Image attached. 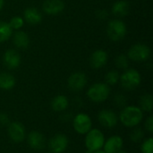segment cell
Instances as JSON below:
<instances>
[{"label":"cell","mask_w":153,"mask_h":153,"mask_svg":"<svg viewBox=\"0 0 153 153\" xmlns=\"http://www.w3.org/2000/svg\"><path fill=\"white\" fill-rule=\"evenodd\" d=\"M143 118V111L137 106H126L125 107L118 117L120 122L129 128L136 127Z\"/></svg>","instance_id":"6da1fadb"},{"label":"cell","mask_w":153,"mask_h":153,"mask_svg":"<svg viewBox=\"0 0 153 153\" xmlns=\"http://www.w3.org/2000/svg\"><path fill=\"white\" fill-rule=\"evenodd\" d=\"M105 136L100 129H91L85 134V147L87 153L100 151L105 143Z\"/></svg>","instance_id":"7a4b0ae2"},{"label":"cell","mask_w":153,"mask_h":153,"mask_svg":"<svg viewBox=\"0 0 153 153\" xmlns=\"http://www.w3.org/2000/svg\"><path fill=\"white\" fill-rule=\"evenodd\" d=\"M110 94V88L107 83L103 82H97L91 85L88 91L87 96L89 99L96 103L105 101Z\"/></svg>","instance_id":"3957f363"},{"label":"cell","mask_w":153,"mask_h":153,"mask_svg":"<svg viewBox=\"0 0 153 153\" xmlns=\"http://www.w3.org/2000/svg\"><path fill=\"white\" fill-rule=\"evenodd\" d=\"M121 85L127 91H132L137 88L141 83V74L135 69L126 70L119 77Z\"/></svg>","instance_id":"277c9868"},{"label":"cell","mask_w":153,"mask_h":153,"mask_svg":"<svg viewBox=\"0 0 153 153\" xmlns=\"http://www.w3.org/2000/svg\"><path fill=\"white\" fill-rule=\"evenodd\" d=\"M107 32L109 39L113 41H118L124 39L126 35V25L121 20H112L108 22Z\"/></svg>","instance_id":"5b68a950"},{"label":"cell","mask_w":153,"mask_h":153,"mask_svg":"<svg viewBox=\"0 0 153 153\" xmlns=\"http://www.w3.org/2000/svg\"><path fill=\"white\" fill-rule=\"evenodd\" d=\"M73 126L77 134L83 135L91 129L92 121L89 115L85 113H79L73 119Z\"/></svg>","instance_id":"8992f818"},{"label":"cell","mask_w":153,"mask_h":153,"mask_svg":"<svg viewBox=\"0 0 153 153\" xmlns=\"http://www.w3.org/2000/svg\"><path fill=\"white\" fill-rule=\"evenodd\" d=\"M150 55H151L150 48L147 45L142 43H137L134 45L128 51L129 58L137 62L147 60Z\"/></svg>","instance_id":"52a82bcc"},{"label":"cell","mask_w":153,"mask_h":153,"mask_svg":"<svg viewBox=\"0 0 153 153\" xmlns=\"http://www.w3.org/2000/svg\"><path fill=\"white\" fill-rule=\"evenodd\" d=\"M68 138L63 134L54 135L48 142V148L52 153H63L68 147Z\"/></svg>","instance_id":"ba28073f"},{"label":"cell","mask_w":153,"mask_h":153,"mask_svg":"<svg viewBox=\"0 0 153 153\" xmlns=\"http://www.w3.org/2000/svg\"><path fill=\"white\" fill-rule=\"evenodd\" d=\"M7 133L10 139L16 143H22L26 136L25 128L23 125L20 122L9 123L7 126Z\"/></svg>","instance_id":"9c48e42d"},{"label":"cell","mask_w":153,"mask_h":153,"mask_svg":"<svg viewBox=\"0 0 153 153\" xmlns=\"http://www.w3.org/2000/svg\"><path fill=\"white\" fill-rule=\"evenodd\" d=\"M100 124L106 128H114L118 122L117 115L110 109H102L98 114Z\"/></svg>","instance_id":"30bf717a"},{"label":"cell","mask_w":153,"mask_h":153,"mask_svg":"<svg viewBox=\"0 0 153 153\" xmlns=\"http://www.w3.org/2000/svg\"><path fill=\"white\" fill-rule=\"evenodd\" d=\"M87 83V76L82 72H76L70 75L67 81L68 87L73 91H82Z\"/></svg>","instance_id":"8fae6325"},{"label":"cell","mask_w":153,"mask_h":153,"mask_svg":"<svg viewBox=\"0 0 153 153\" xmlns=\"http://www.w3.org/2000/svg\"><path fill=\"white\" fill-rule=\"evenodd\" d=\"M124 145L123 138L119 135H113L108 139L105 140L103 145V152L105 153H117L119 152Z\"/></svg>","instance_id":"7c38bea8"},{"label":"cell","mask_w":153,"mask_h":153,"mask_svg":"<svg viewBox=\"0 0 153 153\" xmlns=\"http://www.w3.org/2000/svg\"><path fill=\"white\" fill-rule=\"evenodd\" d=\"M27 142L29 146L35 151L43 150L46 143L44 135L38 131H31L30 133H29L27 137Z\"/></svg>","instance_id":"4fadbf2b"},{"label":"cell","mask_w":153,"mask_h":153,"mask_svg":"<svg viewBox=\"0 0 153 153\" xmlns=\"http://www.w3.org/2000/svg\"><path fill=\"white\" fill-rule=\"evenodd\" d=\"M65 8V4L62 0H45L42 4L43 11L50 15L60 13Z\"/></svg>","instance_id":"5bb4252c"},{"label":"cell","mask_w":153,"mask_h":153,"mask_svg":"<svg viewBox=\"0 0 153 153\" xmlns=\"http://www.w3.org/2000/svg\"><path fill=\"white\" fill-rule=\"evenodd\" d=\"M4 64L8 69H15L21 64L20 54L14 49H8L4 54Z\"/></svg>","instance_id":"9a60e30c"},{"label":"cell","mask_w":153,"mask_h":153,"mask_svg":"<svg viewBox=\"0 0 153 153\" xmlns=\"http://www.w3.org/2000/svg\"><path fill=\"white\" fill-rule=\"evenodd\" d=\"M107 61H108V54L106 51H104L102 49H98V50L94 51L90 58L91 65V67H93L95 69H99V68H101L102 66H104L106 65Z\"/></svg>","instance_id":"2e32d148"},{"label":"cell","mask_w":153,"mask_h":153,"mask_svg":"<svg viewBox=\"0 0 153 153\" xmlns=\"http://www.w3.org/2000/svg\"><path fill=\"white\" fill-rule=\"evenodd\" d=\"M23 14H24L25 21L28 23L32 24V25H35V24L39 23L41 22V20H42L41 13L35 7H29V8H27L24 11Z\"/></svg>","instance_id":"e0dca14e"},{"label":"cell","mask_w":153,"mask_h":153,"mask_svg":"<svg viewBox=\"0 0 153 153\" xmlns=\"http://www.w3.org/2000/svg\"><path fill=\"white\" fill-rule=\"evenodd\" d=\"M69 106V100L65 95H57L51 101V108L56 112L65 111Z\"/></svg>","instance_id":"ac0fdd59"},{"label":"cell","mask_w":153,"mask_h":153,"mask_svg":"<svg viewBox=\"0 0 153 153\" xmlns=\"http://www.w3.org/2000/svg\"><path fill=\"white\" fill-rule=\"evenodd\" d=\"M13 44L16 48H22V49L27 48L29 44H30L29 36L24 31H17L16 33H14L13 38Z\"/></svg>","instance_id":"d6986e66"},{"label":"cell","mask_w":153,"mask_h":153,"mask_svg":"<svg viewBox=\"0 0 153 153\" xmlns=\"http://www.w3.org/2000/svg\"><path fill=\"white\" fill-rule=\"evenodd\" d=\"M130 10L129 3L126 0H119L113 4L112 12L115 15L119 17H124L128 14Z\"/></svg>","instance_id":"ffe728a7"},{"label":"cell","mask_w":153,"mask_h":153,"mask_svg":"<svg viewBox=\"0 0 153 153\" xmlns=\"http://www.w3.org/2000/svg\"><path fill=\"white\" fill-rule=\"evenodd\" d=\"M15 85V78L8 73L0 74V89L9 91Z\"/></svg>","instance_id":"44dd1931"},{"label":"cell","mask_w":153,"mask_h":153,"mask_svg":"<svg viewBox=\"0 0 153 153\" xmlns=\"http://www.w3.org/2000/svg\"><path fill=\"white\" fill-rule=\"evenodd\" d=\"M140 108L143 111L152 112L153 108V99L151 94H144L140 98L139 100Z\"/></svg>","instance_id":"7402d4cb"},{"label":"cell","mask_w":153,"mask_h":153,"mask_svg":"<svg viewBox=\"0 0 153 153\" xmlns=\"http://www.w3.org/2000/svg\"><path fill=\"white\" fill-rule=\"evenodd\" d=\"M12 35V28L9 23L5 22H0V43L6 41Z\"/></svg>","instance_id":"603a6c76"},{"label":"cell","mask_w":153,"mask_h":153,"mask_svg":"<svg viewBox=\"0 0 153 153\" xmlns=\"http://www.w3.org/2000/svg\"><path fill=\"white\" fill-rule=\"evenodd\" d=\"M144 137V132L140 127H135L130 134V139L134 143H141Z\"/></svg>","instance_id":"cb8c5ba5"},{"label":"cell","mask_w":153,"mask_h":153,"mask_svg":"<svg viewBox=\"0 0 153 153\" xmlns=\"http://www.w3.org/2000/svg\"><path fill=\"white\" fill-rule=\"evenodd\" d=\"M106 82L107 84L109 86V85H115L117 83V82L119 81V74L118 72L113 70V71H110L106 75Z\"/></svg>","instance_id":"d4e9b609"},{"label":"cell","mask_w":153,"mask_h":153,"mask_svg":"<svg viewBox=\"0 0 153 153\" xmlns=\"http://www.w3.org/2000/svg\"><path fill=\"white\" fill-rule=\"evenodd\" d=\"M141 151L143 153H153V138L150 137L143 140L141 145Z\"/></svg>","instance_id":"484cf974"},{"label":"cell","mask_w":153,"mask_h":153,"mask_svg":"<svg viewBox=\"0 0 153 153\" xmlns=\"http://www.w3.org/2000/svg\"><path fill=\"white\" fill-rule=\"evenodd\" d=\"M23 24H24V21L20 16H14V17H13L11 19L10 22H9V25L12 28V30L13 29L19 30V29H21L23 26Z\"/></svg>","instance_id":"4316f807"},{"label":"cell","mask_w":153,"mask_h":153,"mask_svg":"<svg viewBox=\"0 0 153 153\" xmlns=\"http://www.w3.org/2000/svg\"><path fill=\"white\" fill-rule=\"evenodd\" d=\"M116 65L120 69H126L128 67L129 62L125 55H119L116 58Z\"/></svg>","instance_id":"83f0119b"},{"label":"cell","mask_w":153,"mask_h":153,"mask_svg":"<svg viewBox=\"0 0 153 153\" xmlns=\"http://www.w3.org/2000/svg\"><path fill=\"white\" fill-rule=\"evenodd\" d=\"M114 100H115L116 105L118 106V107H125L126 104V97H125L124 95H122V94H117V95H116Z\"/></svg>","instance_id":"f1b7e54d"},{"label":"cell","mask_w":153,"mask_h":153,"mask_svg":"<svg viewBox=\"0 0 153 153\" xmlns=\"http://www.w3.org/2000/svg\"><path fill=\"white\" fill-rule=\"evenodd\" d=\"M144 128H145V130H146L148 133H150V134H152L153 133V117L152 116H150V117L146 119V121H145V123H144Z\"/></svg>","instance_id":"f546056e"},{"label":"cell","mask_w":153,"mask_h":153,"mask_svg":"<svg viewBox=\"0 0 153 153\" xmlns=\"http://www.w3.org/2000/svg\"><path fill=\"white\" fill-rule=\"evenodd\" d=\"M10 123L9 117L5 113H0V126H8Z\"/></svg>","instance_id":"4dcf8cb0"},{"label":"cell","mask_w":153,"mask_h":153,"mask_svg":"<svg viewBox=\"0 0 153 153\" xmlns=\"http://www.w3.org/2000/svg\"><path fill=\"white\" fill-rule=\"evenodd\" d=\"M97 16L100 19H106L108 17V13L105 10H100L97 13Z\"/></svg>","instance_id":"1f68e13d"},{"label":"cell","mask_w":153,"mask_h":153,"mask_svg":"<svg viewBox=\"0 0 153 153\" xmlns=\"http://www.w3.org/2000/svg\"><path fill=\"white\" fill-rule=\"evenodd\" d=\"M4 0H0V10L3 8V6H4Z\"/></svg>","instance_id":"d6a6232c"},{"label":"cell","mask_w":153,"mask_h":153,"mask_svg":"<svg viewBox=\"0 0 153 153\" xmlns=\"http://www.w3.org/2000/svg\"><path fill=\"white\" fill-rule=\"evenodd\" d=\"M92 153H105V152H104L103 151H101V150H100V151H98V152H92Z\"/></svg>","instance_id":"836d02e7"},{"label":"cell","mask_w":153,"mask_h":153,"mask_svg":"<svg viewBox=\"0 0 153 153\" xmlns=\"http://www.w3.org/2000/svg\"><path fill=\"white\" fill-rule=\"evenodd\" d=\"M117 153H126V152H122V151H120L119 152H117Z\"/></svg>","instance_id":"e575fe53"}]
</instances>
